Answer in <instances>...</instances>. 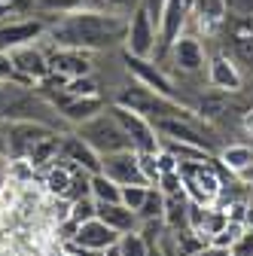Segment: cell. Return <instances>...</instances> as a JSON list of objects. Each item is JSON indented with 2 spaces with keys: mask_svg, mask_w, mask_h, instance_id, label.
Returning a JSON list of instances; mask_svg holds the SVG:
<instances>
[{
  "mask_svg": "<svg viewBox=\"0 0 253 256\" xmlns=\"http://www.w3.org/2000/svg\"><path fill=\"white\" fill-rule=\"evenodd\" d=\"M192 256H232L229 253V247H216V244H204L198 253H192Z\"/></svg>",
  "mask_w": 253,
  "mask_h": 256,
  "instance_id": "28",
  "label": "cell"
},
{
  "mask_svg": "<svg viewBox=\"0 0 253 256\" xmlns=\"http://www.w3.org/2000/svg\"><path fill=\"white\" fill-rule=\"evenodd\" d=\"M125 34H128V16L113 10H76L49 18L43 40H49V46L101 52L125 46Z\"/></svg>",
  "mask_w": 253,
  "mask_h": 256,
  "instance_id": "1",
  "label": "cell"
},
{
  "mask_svg": "<svg viewBox=\"0 0 253 256\" xmlns=\"http://www.w3.org/2000/svg\"><path fill=\"white\" fill-rule=\"evenodd\" d=\"M101 174H107L113 183L119 186H132V183H146L144 171H140V158L138 150H119V152H107L101 156ZM150 186V183H146Z\"/></svg>",
  "mask_w": 253,
  "mask_h": 256,
  "instance_id": "10",
  "label": "cell"
},
{
  "mask_svg": "<svg viewBox=\"0 0 253 256\" xmlns=\"http://www.w3.org/2000/svg\"><path fill=\"white\" fill-rule=\"evenodd\" d=\"M0 122H40L55 132L70 128L58 107L24 80H0Z\"/></svg>",
  "mask_w": 253,
  "mask_h": 256,
  "instance_id": "2",
  "label": "cell"
},
{
  "mask_svg": "<svg viewBox=\"0 0 253 256\" xmlns=\"http://www.w3.org/2000/svg\"><path fill=\"white\" fill-rule=\"evenodd\" d=\"M49 68H52V74L64 76V80L88 76L94 70L92 68V52H86V49H68V46H52Z\"/></svg>",
  "mask_w": 253,
  "mask_h": 256,
  "instance_id": "13",
  "label": "cell"
},
{
  "mask_svg": "<svg viewBox=\"0 0 253 256\" xmlns=\"http://www.w3.org/2000/svg\"><path fill=\"white\" fill-rule=\"evenodd\" d=\"M241 125H244V132H247V134H253V110H250V113H244Z\"/></svg>",
  "mask_w": 253,
  "mask_h": 256,
  "instance_id": "29",
  "label": "cell"
},
{
  "mask_svg": "<svg viewBox=\"0 0 253 256\" xmlns=\"http://www.w3.org/2000/svg\"><path fill=\"white\" fill-rule=\"evenodd\" d=\"M220 165L241 177L253 165V146H247V144H229V146H223V150H220Z\"/></svg>",
  "mask_w": 253,
  "mask_h": 256,
  "instance_id": "20",
  "label": "cell"
},
{
  "mask_svg": "<svg viewBox=\"0 0 253 256\" xmlns=\"http://www.w3.org/2000/svg\"><path fill=\"white\" fill-rule=\"evenodd\" d=\"M116 253H119V256H150V244H146V238H144L138 229H132V232L119 235Z\"/></svg>",
  "mask_w": 253,
  "mask_h": 256,
  "instance_id": "23",
  "label": "cell"
},
{
  "mask_svg": "<svg viewBox=\"0 0 253 256\" xmlns=\"http://www.w3.org/2000/svg\"><path fill=\"white\" fill-rule=\"evenodd\" d=\"M113 104L128 107V110L146 116L150 122H156V119H198L196 110H189L183 101L152 92V88H146V86L138 82V80H134L132 86H125V88L116 94V98H113Z\"/></svg>",
  "mask_w": 253,
  "mask_h": 256,
  "instance_id": "3",
  "label": "cell"
},
{
  "mask_svg": "<svg viewBox=\"0 0 253 256\" xmlns=\"http://www.w3.org/2000/svg\"><path fill=\"white\" fill-rule=\"evenodd\" d=\"M55 128L40 125V122H6V156L10 162H28L34 146L49 138Z\"/></svg>",
  "mask_w": 253,
  "mask_h": 256,
  "instance_id": "7",
  "label": "cell"
},
{
  "mask_svg": "<svg viewBox=\"0 0 253 256\" xmlns=\"http://www.w3.org/2000/svg\"><path fill=\"white\" fill-rule=\"evenodd\" d=\"M208 80L220 92H238L241 88V74L226 55H216V58L208 61Z\"/></svg>",
  "mask_w": 253,
  "mask_h": 256,
  "instance_id": "17",
  "label": "cell"
},
{
  "mask_svg": "<svg viewBox=\"0 0 253 256\" xmlns=\"http://www.w3.org/2000/svg\"><path fill=\"white\" fill-rule=\"evenodd\" d=\"M61 158H68V162H74L76 168H82L88 174L101 171V156L94 152L76 132H64V134H61Z\"/></svg>",
  "mask_w": 253,
  "mask_h": 256,
  "instance_id": "15",
  "label": "cell"
},
{
  "mask_svg": "<svg viewBox=\"0 0 253 256\" xmlns=\"http://www.w3.org/2000/svg\"><path fill=\"white\" fill-rule=\"evenodd\" d=\"M0 4H10V0H0Z\"/></svg>",
  "mask_w": 253,
  "mask_h": 256,
  "instance_id": "32",
  "label": "cell"
},
{
  "mask_svg": "<svg viewBox=\"0 0 253 256\" xmlns=\"http://www.w3.org/2000/svg\"><path fill=\"white\" fill-rule=\"evenodd\" d=\"M162 214H165V192H162L159 186H150L146 202H144V204H140V210H138V222H146V220H162Z\"/></svg>",
  "mask_w": 253,
  "mask_h": 256,
  "instance_id": "22",
  "label": "cell"
},
{
  "mask_svg": "<svg viewBox=\"0 0 253 256\" xmlns=\"http://www.w3.org/2000/svg\"><path fill=\"white\" fill-rule=\"evenodd\" d=\"M189 204H192V198H189L186 189L168 192V196H165V214H162V220H165V226H168L171 232L189 226Z\"/></svg>",
  "mask_w": 253,
  "mask_h": 256,
  "instance_id": "18",
  "label": "cell"
},
{
  "mask_svg": "<svg viewBox=\"0 0 253 256\" xmlns=\"http://www.w3.org/2000/svg\"><path fill=\"white\" fill-rule=\"evenodd\" d=\"M70 241H74L76 247L88 250V253H107L110 247H116V241H119V232H116V229H110L104 220L92 216V220H82V222H76V229H74Z\"/></svg>",
  "mask_w": 253,
  "mask_h": 256,
  "instance_id": "11",
  "label": "cell"
},
{
  "mask_svg": "<svg viewBox=\"0 0 253 256\" xmlns=\"http://www.w3.org/2000/svg\"><path fill=\"white\" fill-rule=\"evenodd\" d=\"M110 107V113L119 119V125L125 128V134L132 138V144H134V150L138 152H159L162 150V138H159V132H156V125L146 119V116H140V113H134V110H128V107H122V104H107Z\"/></svg>",
  "mask_w": 253,
  "mask_h": 256,
  "instance_id": "5",
  "label": "cell"
},
{
  "mask_svg": "<svg viewBox=\"0 0 253 256\" xmlns=\"http://www.w3.org/2000/svg\"><path fill=\"white\" fill-rule=\"evenodd\" d=\"M74 132L98 152V156H107V152H119V150H134L132 138L125 134V128L119 125V119L110 113V107H104L98 116H92L86 122H80Z\"/></svg>",
  "mask_w": 253,
  "mask_h": 256,
  "instance_id": "4",
  "label": "cell"
},
{
  "mask_svg": "<svg viewBox=\"0 0 253 256\" xmlns=\"http://www.w3.org/2000/svg\"><path fill=\"white\" fill-rule=\"evenodd\" d=\"M43 34H46V18H40V16L0 22V55H6L24 43H37V40H43Z\"/></svg>",
  "mask_w": 253,
  "mask_h": 256,
  "instance_id": "9",
  "label": "cell"
},
{
  "mask_svg": "<svg viewBox=\"0 0 253 256\" xmlns=\"http://www.w3.org/2000/svg\"><path fill=\"white\" fill-rule=\"evenodd\" d=\"M226 10H229V16L253 18V0H226Z\"/></svg>",
  "mask_w": 253,
  "mask_h": 256,
  "instance_id": "27",
  "label": "cell"
},
{
  "mask_svg": "<svg viewBox=\"0 0 253 256\" xmlns=\"http://www.w3.org/2000/svg\"><path fill=\"white\" fill-rule=\"evenodd\" d=\"M192 16L204 30H216L226 22L229 10H226V0H192Z\"/></svg>",
  "mask_w": 253,
  "mask_h": 256,
  "instance_id": "19",
  "label": "cell"
},
{
  "mask_svg": "<svg viewBox=\"0 0 253 256\" xmlns=\"http://www.w3.org/2000/svg\"><path fill=\"white\" fill-rule=\"evenodd\" d=\"M156 132L159 138H168V140H177V144H189V146H198L204 152H220L214 140H208L202 132H198V119H156Z\"/></svg>",
  "mask_w": 253,
  "mask_h": 256,
  "instance_id": "12",
  "label": "cell"
},
{
  "mask_svg": "<svg viewBox=\"0 0 253 256\" xmlns=\"http://www.w3.org/2000/svg\"><path fill=\"white\" fill-rule=\"evenodd\" d=\"M146 192H150V186H146V183L122 186V204H125V208H132V210L138 214V210H140V204L146 202Z\"/></svg>",
  "mask_w": 253,
  "mask_h": 256,
  "instance_id": "25",
  "label": "cell"
},
{
  "mask_svg": "<svg viewBox=\"0 0 253 256\" xmlns=\"http://www.w3.org/2000/svg\"><path fill=\"white\" fill-rule=\"evenodd\" d=\"M150 256H162V250H159V247L152 244V247H150Z\"/></svg>",
  "mask_w": 253,
  "mask_h": 256,
  "instance_id": "31",
  "label": "cell"
},
{
  "mask_svg": "<svg viewBox=\"0 0 253 256\" xmlns=\"http://www.w3.org/2000/svg\"><path fill=\"white\" fill-rule=\"evenodd\" d=\"M6 55H10V64H12L16 76L24 80V82H43V80L52 74V68H49V52L40 46V40H37V43L16 46V49L6 52Z\"/></svg>",
  "mask_w": 253,
  "mask_h": 256,
  "instance_id": "8",
  "label": "cell"
},
{
  "mask_svg": "<svg viewBox=\"0 0 253 256\" xmlns=\"http://www.w3.org/2000/svg\"><path fill=\"white\" fill-rule=\"evenodd\" d=\"M165 58H171V64L177 70H183V74H202L208 68L204 46L198 43V37H189V34H180Z\"/></svg>",
  "mask_w": 253,
  "mask_h": 256,
  "instance_id": "14",
  "label": "cell"
},
{
  "mask_svg": "<svg viewBox=\"0 0 253 256\" xmlns=\"http://www.w3.org/2000/svg\"><path fill=\"white\" fill-rule=\"evenodd\" d=\"M98 220H104L110 229H116L119 235L138 229V214L132 208H125L122 202H98Z\"/></svg>",
  "mask_w": 253,
  "mask_h": 256,
  "instance_id": "16",
  "label": "cell"
},
{
  "mask_svg": "<svg viewBox=\"0 0 253 256\" xmlns=\"http://www.w3.org/2000/svg\"><path fill=\"white\" fill-rule=\"evenodd\" d=\"M94 214H98V202H94L92 196H86V198H76V202H70L68 220H74V222H82V220H92Z\"/></svg>",
  "mask_w": 253,
  "mask_h": 256,
  "instance_id": "24",
  "label": "cell"
},
{
  "mask_svg": "<svg viewBox=\"0 0 253 256\" xmlns=\"http://www.w3.org/2000/svg\"><path fill=\"white\" fill-rule=\"evenodd\" d=\"M241 180H244V183H250V186H253V165H250V168H247V171H244V174H241Z\"/></svg>",
  "mask_w": 253,
  "mask_h": 256,
  "instance_id": "30",
  "label": "cell"
},
{
  "mask_svg": "<svg viewBox=\"0 0 253 256\" xmlns=\"http://www.w3.org/2000/svg\"><path fill=\"white\" fill-rule=\"evenodd\" d=\"M156 43H159V24L152 22V16L144 6H138L128 16V34H125L122 52L138 55V58H150L156 52Z\"/></svg>",
  "mask_w": 253,
  "mask_h": 256,
  "instance_id": "6",
  "label": "cell"
},
{
  "mask_svg": "<svg viewBox=\"0 0 253 256\" xmlns=\"http://www.w3.org/2000/svg\"><path fill=\"white\" fill-rule=\"evenodd\" d=\"M229 253L232 256H253V229H244L238 235V241L229 247Z\"/></svg>",
  "mask_w": 253,
  "mask_h": 256,
  "instance_id": "26",
  "label": "cell"
},
{
  "mask_svg": "<svg viewBox=\"0 0 253 256\" xmlns=\"http://www.w3.org/2000/svg\"><path fill=\"white\" fill-rule=\"evenodd\" d=\"M92 198L94 202H122V186L98 171V174H92Z\"/></svg>",
  "mask_w": 253,
  "mask_h": 256,
  "instance_id": "21",
  "label": "cell"
}]
</instances>
